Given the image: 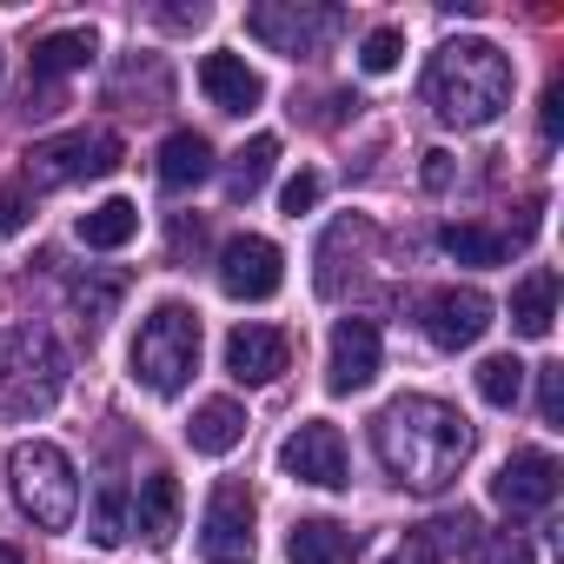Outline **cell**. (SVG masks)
Returning <instances> with one entry per match:
<instances>
[{
  "mask_svg": "<svg viewBox=\"0 0 564 564\" xmlns=\"http://www.w3.org/2000/svg\"><path fill=\"white\" fill-rule=\"evenodd\" d=\"M372 452H379V465H386L405 491L438 498V491L465 471V458H471V425H465L445 399L399 392V399L379 405V419H372Z\"/></svg>",
  "mask_w": 564,
  "mask_h": 564,
  "instance_id": "6da1fadb",
  "label": "cell"
},
{
  "mask_svg": "<svg viewBox=\"0 0 564 564\" xmlns=\"http://www.w3.org/2000/svg\"><path fill=\"white\" fill-rule=\"evenodd\" d=\"M425 107L445 127H491L511 107V61L478 34L445 41L425 67Z\"/></svg>",
  "mask_w": 564,
  "mask_h": 564,
  "instance_id": "7a4b0ae2",
  "label": "cell"
},
{
  "mask_svg": "<svg viewBox=\"0 0 564 564\" xmlns=\"http://www.w3.org/2000/svg\"><path fill=\"white\" fill-rule=\"evenodd\" d=\"M67 386V352L47 326H14L0 333V425H28L61 405Z\"/></svg>",
  "mask_w": 564,
  "mask_h": 564,
  "instance_id": "3957f363",
  "label": "cell"
},
{
  "mask_svg": "<svg viewBox=\"0 0 564 564\" xmlns=\"http://www.w3.org/2000/svg\"><path fill=\"white\" fill-rule=\"evenodd\" d=\"M8 478H14V498L21 511L41 524V531H67L80 518V471L74 458L54 445V438H21L8 452Z\"/></svg>",
  "mask_w": 564,
  "mask_h": 564,
  "instance_id": "277c9868",
  "label": "cell"
},
{
  "mask_svg": "<svg viewBox=\"0 0 564 564\" xmlns=\"http://www.w3.org/2000/svg\"><path fill=\"white\" fill-rule=\"evenodd\" d=\"M199 372V313L186 306H153L140 319V339H133V379L153 392V399H173L186 392V379Z\"/></svg>",
  "mask_w": 564,
  "mask_h": 564,
  "instance_id": "5b68a950",
  "label": "cell"
},
{
  "mask_svg": "<svg viewBox=\"0 0 564 564\" xmlns=\"http://www.w3.org/2000/svg\"><path fill=\"white\" fill-rule=\"evenodd\" d=\"M113 166H120V133L74 127L28 153V186H80V180H107Z\"/></svg>",
  "mask_w": 564,
  "mask_h": 564,
  "instance_id": "8992f818",
  "label": "cell"
},
{
  "mask_svg": "<svg viewBox=\"0 0 564 564\" xmlns=\"http://www.w3.org/2000/svg\"><path fill=\"white\" fill-rule=\"evenodd\" d=\"M246 34L265 41L272 54H319L326 34H339V14L333 8H300V0H265V8L246 14Z\"/></svg>",
  "mask_w": 564,
  "mask_h": 564,
  "instance_id": "52a82bcc",
  "label": "cell"
},
{
  "mask_svg": "<svg viewBox=\"0 0 564 564\" xmlns=\"http://www.w3.org/2000/svg\"><path fill=\"white\" fill-rule=\"evenodd\" d=\"M199 557L206 564H252V491L246 485H213L206 518H199Z\"/></svg>",
  "mask_w": 564,
  "mask_h": 564,
  "instance_id": "ba28073f",
  "label": "cell"
},
{
  "mask_svg": "<svg viewBox=\"0 0 564 564\" xmlns=\"http://www.w3.org/2000/svg\"><path fill=\"white\" fill-rule=\"evenodd\" d=\"M279 465H286L300 485H319V491H346V485H352L346 438H339V425H326V419H306L286 445H279Z\"/></svg>",
  "mask_w": 564,
  "mask_h": 564,
  "instance_id": "9c48e42d",
  "label": "cell"
},
{
  "mask_svg": "<svg viewBox=\"0 0 564 564\" xmlns=\"http://www.w3.org/2000/svg\"><path fill=\"white\" fill-rule=\"evenodd\" d=\"M419 326H425V339H432L438 352H465V346L485 339L491 300H485L478 286H438V293L419 306Z\"/></svg>",
  "mask_w": 564,
  "mask_h": 564,
  "instance_id": "30bf717a",
  "label": "cell"
},
{
  "mask_svg": "<svg viewBox=\"0 0 564 564\" xmlns=\"http://www.w3.org/2000/svg\"><path fill=\"white\" fill-rule=\"evenodd\" d=\"M219 286L232 300H272L286 286V259H279V246L259 239V232H232L219 246Z\"/></svg>",
  "mask_w": 564,
  "mask_h": 564,
  "instance_id": "8fae6325",
  "label": "cell"
},
{
  "mask_svg": "<svg viewBox=\"0 0 564 564\" xmlns=\"http://www.w3.org/2000/svg\"><path fill=\"white\" fill-rule=\"evenodd\" d=\"M379 359H386L379 326L372 319H339L333 326V352H326V386L333 392H366L379 379Z\"/></svg>",
  "mask_w": 564,
  "mask_h": 564,
  "instance_id": "7c38bea8",
  "label": "cell"
},
{
  "mask_svg": "<svg viewBox=\"0 0 564 564\" xmlns=\"http://www.w3.org/2000/svg\"><path fill=\"white\" fill-rule=\"evenodd\" d=\"M557 485H564V465L551 452H511L498 465V478H491V498L505 511H544L557 498Z\"/></svg>",
  "mask_w": 564,
  "mask_h": 564,
  "instance_id": "4fadbf2b",
  "label": "cell"
},
{
  "mask_svg": "<svg viewBox=\"0 0 564 564\" xmlns=\"http://www.w3.org/2000/svg\"><path fill=\"white\" fill-rule=\"evenodd\" d=\"M286 366H293V339L279 333V326H239L226 339V372L239 386H272Z\"/></svg>",
  "mask_w": 564,
  "mask_h": 564,
  "instance_id": "5bb4252c",
  "label": "cell"
},
{
  "mask_svg": "<svg viewBox=\"0 0 564 564\" xmlns=\"http://www.w3.org/2000/svg\"><path fill=\"white\" fill-rule=\"evenodd\" d=\"M199 87H206V100H213L219 113H252V107L265 100V80H259L239 54H206V61H199Z\"/></svg>",
  "mask_w": 564,
  "mask_h": 564,
  "instance_id": "9a60e30c",
  "label": "cell"
},
{
  "mask_svg": "<svg viewBox=\"0 0 564 564\" xmlns=\"http://www.w3.org/2000/svg\"><path fill=\"white\" fill-rule=\"evenodd\" d=\"M551 319H557V272L538 265V272H524L511 286V333L518 339H544Z\"/></svg>",
  "mask_w": 564,
  "mask_h": 564,
  "instance_id": "2e32d148",
  "label": "cell"
},
{
  "mask_svg": "<svg viewBox=\"0 0 564 564\" xmlns=\"http://www.w3.org/2000/svg\"><path fill=\"white\" fill-rule=\"evenodd\" d=\"M286 557L293 564H352L359 557V531H346L333 518H300L293 538H286Z\"/></svg>",
  "mask_w": 564,
  "mask_h": 564,
  "instance_id": "e0dca14e",
  "label": "cell"
},
{
  "mask_svg": "<svg viewBox=\"0 0 564 564\" xmlns=\"http://www.w3.org/2000/svg\"><path fill=\"white\" fill-rule=\"evenodd\" d=\"M133 531H140V538H153V544H166V538L180 531V485H173V471L140 478V498H133Z\"/></svg>",
  "mask_w": 564,
  "mask_h": 564,
  "instance_id": "ac0fdd59",
  "label": "cell"
},
{
  "mask_svg": "<svg viewBox=\"0 0 564 564\" xmlns=\"http://www.w3.org/2000/svg\"><path fill=\"white\" fill-rule=\"evenodd\" d=\"M186 438H193V452H206V458H226V452L246 438V405H232V399H206V405L193 412Z\"/></svg>",
  "mask_w": 564,
  "mask_h": 564,
  "instance_id": "d6986e66",
  "label": "cell"
},
{
  "mask_svg": "<svg viewBox=\"0 0 564 564\" xmlns=\"http://www.w3.org/2000/svg\"><path fill=\"white\" fill-rule=\"evenodd\" d=\"M206 173H213L206 133H166V147H160V186H166V193H186V186H199Z\"/></svg>",
  "mask_w": 564,
  "mask_h": 564,
  "instance_id": "ffe728a7",
  "label": "cell"
},
{
  "mask_svg": "<svg viewBox=\"0 0 564 564\" xmlns=\"http://www.w3.org/2000/svg\"><path fill=\"white\" fill-rule=\"evenodd\" d=\"M80 246H94V252H120L133 232H140V206L133 199H100L94 213H80Z\"/></svg>",
  "mask_w": 564,
  "mask_h": 564,
  "instance_id": "44dd1931",
  "label": "cell"
},
{
  "mask_svg": "<svg viewBox=\"0 0 564 564\" xmlns=\"http://www.w3.org/2000/svg\"><path fill=\"white\" fill-rule=\"evenodd\" d=\"M100 54V41L87 34V28H67V34H47L41 47H34V80H61V74H80L87 61Z\"/></svg>",
  "mask_w": 564,
  "mask_h": 564,
  "instance_id": "7402d4cb",
  "label": "cell"
},
{
  "mask_svg": "<svg viewBox=\"0 0 564 564\" xmlns=\"http://www.w3.org/2000/svg\"><path fill=\"white\" fill-rule=\"evenodd\" d=\"M272 160H279V140H272V133H259V140H246V147L232 153V173H226V193H232V199H252V193L265 186V173H272Z\"/></svg>",
  "mask_w": 564,
  "mask_h": 564,
  "instance_id": "603a6c76",
  "label": "cell"
},
{
  "mask_svg": "<svg viewBox=\"0 0 564 564\" xmlns=\"http://www.w3.org/2000/svg\"><path fill=\"white\" fill-rule=\"evenodd\" d=\"M438 246H445L458 265H505V252H511V239H505V232H485V226H445Z\"/></svg>",
  "mask_w": 564,
  "mask_h": 564,
  "instance_id": "cb8c5ba5",
  "label": "cell"
},
{
  "mask_svg": "<svg viewBox=\"0 0 564 564\" xmlns=\"http://www.w3.org/2000/svg\"><path fill=\"white\" fill-rule=\"evenodd\" d=\"M471 379H478V399H485V405H498V412H511V405H518V392H524V366H518L511 352H491Z\"/></svg>",
  "mask_w": 564,
  "mask_h": 564,
  "instance_id": "d4e9b609",
  "label": "cell"
},
{
  "mask_svg": "<svg viewBox=\"0 0 564 564\" xmlns=\"http://www.w3.org/2000/svg\"><path fill=\"white\" fill-rule=\"evenodd\" d=\"M127 531H133V511H127V485H100V498H94V518H87V538H94L100 551H113Z\"/></svg>",
  "mask_w": 564,
  "mask_h": 564,
  "instance_id": "484cf974",
  "label": "cell"
},
{
  "mask_svg": "<svg viewBox=\"0 0 564 564\" xmlns=\"http://www.w3.org/2000/svg\"><path fill=\"white\" fill-rule=\"evenodd\" d=\"M120 293H127V279H80L74 286V306L87 313V326H100V319H113V306H120Z\"/></svg>",
  "mask_w": 564,
  "mask_h": 564,
  "instance_id": "4316f807",
  "label": "cell"
},
{
  "mask_svg": "<svg viewBox=\"0 0 564 564\" xmlns=\"http://www.w3.org/2000/svg\"><path fill=\"white\" fill-rule=\"evenodd\" d=\"M425 538H432V551L445 557V551H478V518L471 511H452V518H438V524H425Z\"/></svg>",
  "mask_w": 564,
  "mask_h": 564,
  "instance_id": "83f0119b",
  "label": "cell"
},
{
  "mask_svg": "<svg viewBox=\"0 0 564 564\" xmlns=\"http://www.w3.org/2000/svg\"><path fill=\"white\" fill-rule=\"evenodd\" d=\"M399 54H405V34H399V28H372L366 47H359V67H366V74H392Z\"/></svg>",
  "mask_w": 564,
  "mask_h": 564,
  "instance_id": "f1b7e54d",
  "label": "cell"
},
{
  "mask_svg": "<svg viewBox=\"0 0 564 564\" xmlns=\"http://www.w3.org/2000/svg\"><path fill=\"white\" fill-rule=\"evenodd\" d=\"M28 219H34V186L28 180H8V186H0V239H14Z\"/></svg>",
  "mask_w": 564,
  "mask_h": 564,
  "instance_id": "f546056e",
  "label": "cell"
},
{
  "mask_svg": "<svg viewBox=\"0 0 564 564\" xmlns=\"http://www.w3.org/2000/svg\"><path fill=\"white\" fill-rule=\"evenodd\" d=\"M557 412H564V372L557 366H538V419L557 425Z\"/></svg>",
  "mask_w": 564,
  "mask_h": 564,
  "instance_id": "4dcf8cb0",
  "label": "cell"
},
{
  "mask_svg": "<svg viewBox=\"0 0 564 564\" xmlns=\"http://www.w3.org/2000/svg\"><path fill=\"white\" fill-rule=\"evenodd\" d=\"M279 206H286L293 219H300V213H313V206H319V173H293V180H286V193H279Z\"/></svg>",
  "mask_w": 564,
  "mask_h": 564,
  "instance_id": "1f68e13d",
  "label": "cell"
},
{
  "mask_svg": "<svg viewBox=\"0 0 564 564\" xmlns=\"http://www.w3.org/2000/svg\"><path fill=\"white\" fill-rule=\"evenodd\" d=\"M538 133H544V147L564 133V80H551V87H544V100H538Z\"/></svg>",
  "mask_w": 564,
  "mask_h": 564,
  "instance_id": "d6a6232c",
  "label": "cell"
},
{
  "mask_svg": "<svg viewBox=\"0 0 564 564\" xmlns=\"http://www.w3.org/2000/svg\"><path fill=\"white\" fill-rule=\"evenodd\" d=\"M386 564H445V557L432 551V538H425V531H412V538H405V544H399Z\"/></svg>",
  "mask_w": 564,
  "mask_h": 564,
  "instance_id": "836d02e7",
  "label": "cell"
},
{
  "mask_svg": "<svg viewBox=\"0 0 564 564\" xmlns=\"http://www.w3.org/2000/svg\"><path fill=\"white\" fill-rule=\"evenodd\" d=\"M485 564H538V557H531V544H524V538H505Z\"/></svg>",
  "mask_w": 564,
  "mask_h": 564,
  "instance_id": "e575fe53",
  "label": "cell"
},
{
  "mask_svg": "<svg viewBox=\"0 0 564 564\" xmlns=\"http://www.w3.org/2000/svg\"><path fill=\"white\" fill-rule=\"evenodd\" d=\"M445 180H452V153H425V186L438 193Z\"/></svg>",
  "mask_w": 564,
  "mask_h": 564,
  "instance_id": "d590c367",
  "label": "cell"
},
{
  "mask_svg": "<svg viewBox=\"0 0 564 564\" xmlns=\"http://www.w3.org/2000/svg\"><path fill=\"white\" fill-rule=\"evenodd\" d=\"M0 564H21V551H14V544H0Z\"/></svg>",
  "mask_w": 564,
  "mask_h": 564,
  "instance_id": "8d00e7d4",
  "label": "cell"
}]
</instances>
